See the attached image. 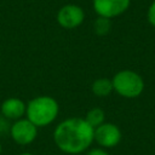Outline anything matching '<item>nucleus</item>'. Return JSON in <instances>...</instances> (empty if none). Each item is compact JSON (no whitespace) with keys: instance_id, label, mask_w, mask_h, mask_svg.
<instances>
[{"instance_id":"1","label":"nucleus","mask_w":155,"mask_h":155,"mask_svg":"<svg viewBox=\"0 0 155 155\" xmlns=\"http://www.w3.org/2000/svg\"><path fill=\"white\" fill-rule=\"evenodd\" d=\"M94 128L85 119L70 117L53 131V140L58 149L67 154H79L85 151L94 140Z\"/></svg>"},{"instance_id":"2","label":"nucleus","mask_w":155,"mask_h":155,"mask_svg":"<svg viewBox=\"0 0 155 155\" xmlns=\"http://www.w3.org/2000/svg\"><path fill=\"white\" fill-rule=\"evenodd\" d=\"M58 102L48 96H39L30 99L27 104L25 115L36 127H45L53 122L58 115Z\"/></svg>"},{"instance_id":"3","label":"nucleus","mask_w":155,"mask_h":155,"mask_svg":"<svg viewBox=\"0 0 155 155\" xmlns=\"http://www.w3.org/2000/svg\"><path fill=\"white\" fill-rule=\"evenodd\" d=\"M114 91L125 98H137L144 90L143 78L133 70H120L111 79Z\"/></svg>"},{"instance_id":"4","label":"nucleus","mask_w":155,"mask_h":155,"mask_svg":"<svg viewBox=\"0 0 155 155\" xmlns=\"http://www.w3.org/2000/svg\"><path fill=\"white\" fill-rule=\"evenodd\" d=\"M131 5V0H92V6L94 12L99 17L115 18L124 12Z\"/></svg>"},{"instance_id":"5","label":"nucleus","mask_w":155,"mask_h":155,"mask_svg":"<svg viewBox=\"0 0 155 155\" xmlns=\"http://www.w3.org/2000/svg\"><path fill=\"white\" fill-rule=\"evenodd\" d=\"M12 139L19 145L30 144L38 136V127L28 119L16 120L10 128Z\"/></svg>"},{"instance_id":"6","label":"nucleus","mask_w":155,"mask_h":155,"mask_svg":"<svg viewBox=\"0 0 155 155\" xmlns=\"http://www.w3.org/2000/svg\"><path fill=\"white\" fill-rule=\"evenodd\" d=\"M85 19L84 10L75 4H67L57 12V22L65 29H74L79 27Z\"/></svg>"},{"instance_id":"7","label":"nucleus","mask_w":155,"mask_h":155,"mask_svg":"<svg viewBox=\"0 0 155 155\" xmlns=\"http://www.w3.org/2000/svg\"><path fill=\"white\" fill-rule=\"evenodd\" d=\"M94 140L102 148H114L121 140L120 128L111 122H103L94 128Z\"/></svg>"},{"instance_id":"8","label":"nucleus","mask_w":155,"mask_h":155,"mask_svg":"<svg viewBox=\"0 0 155 155\" xmlns=\"http://www.w3.org/2000/svg\"><path fill=\"white\" fill-rule=\"evenodd\" d=\"M27 105L19 98H7L1 104V113L6 119L19 120L25 114Z\"/></svg>"},{"instance_id":"9","label":"nucleus","mask_w":155,"mask_h":155,"mask_svg":"<svg viewBox=\"0 0 155 155\" xmlns=\"http://www.w3.org/2000/svg\"><path fill=\"white\" fill-rule=\"evenodd\" d=\"M91 90H92V93L97 97H107L114 91L111 80L107 78L96 79L91 86Z\"/></svg>"},{"instance_id":"10","label":"nucleus","mask_w":155,"mask_h":155,"mask_svg":"<svg viewBox=\"0 0 155 155\" xmlns=\"http://www.w3.org/2000/svg\"><path fill=\"white\" fill-rule=\"evenodd\" d=\"M104 119H105V114L101 108H92L91 110L87 111L85 116V120L87 121V124L93 128L102 125L104 122Z\"/></svg>"},{"instance_id":"11","label":"nucleus","mask_w":155,"mask_h":155,"mask_svg":"<svg viewBox=\"0 0 155 155\" xmlns=\"http://www.w3.org/2000/svg\"><path fill=\"white\" fill-rule=\"evenodd\" d=\"M111 29V22L109 18L105 17H99L94 21L93 23V30L97 35H107Z\"/></svg>"},{"instance_id":"12","label":"nucleus","mask_w":155,"mask_h":155,"mask_svg":"<svg viewBox=\"0 0 155 155\" xmlns=\"http://www.w3.org/2000/svg\"><path fill=\"white\" fill-rule=\"evenodd\" d=\"M147 19H148V22L150 23V25L155 27V0L150 4V6H149V8H148Z\"/></svg>"},{"instance_id":"13","label":"nucleus","mask_w":155,"mask_h":155,"mask_svg":"<svg viewBox=\"0 0 155 155\" xmlns=\"http://www.w3.org/2000/svg\"><path fill=\"white\" fill-rule=\"evenodd\" d=\"M86 155H109V154L101 148H94V149H91Z\"/></svg>"},{"instance_id":"14","label":"nucleus","mask_w":155,"mask_h":155,"mask_svg":"<svg viewBox=\"0 0 155 155\" xmlns=\"http://www.w3.org/2000/svg\"><path fill=\"white\" fill-rule=\"evenodd\" d=\"M19 155H34V154H31V153H22Z\"/></svg>"},{"instance_id":"15","label":"nucleus","mask_w":155,"mask_h":155,"mask_svg":"<svg viewBox=\"0 0 155 155\" xmlns=\"http://www.w3.org/2000/svg\"><path fill=\"white\" fill-rule=\"evenodd\" d=\"M0 154H1V144H0Z\"/></svg>"}]
</instances>
